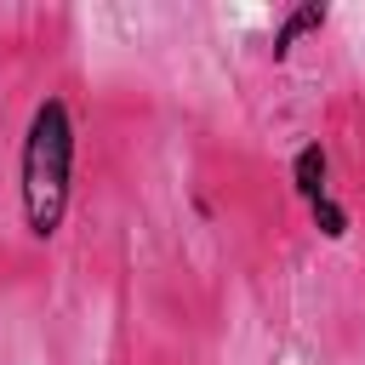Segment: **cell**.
I'll return each instance as SVG.
<instances>
[{
	"label": "cell",
	"mask_w": 365,
	"mask_h": 365,
	"mask_svg": "<svg viewBox=\"0 0 365 365\" xmlns=\"http://www.w3.org/2000/svg\"><path fill=\"white\" fill-rule=\"evenodd\" d=\"M308 222H314V234H319V240H331V245H336V240H348V228H354V217H348V205H342L336 194H319V200L308 205Z\"/></svg>",
	"instance_id": "obj_4"
},
{
	"label": "cell",
	"mask_w": 365,
	"mask_h": 365,
	"mask_svg": "<svg viewBox=\"0 0 365 365\" xmlns=\"http://www.w3.org/2000/svg\"><path fill=\"white\" fill-rule=\"evenodd\" d=\"M325 23H331V6H325V0H302V6H291V11H285V17L274 23L268 57H274V63H285V57H291V51H297V46H302L308 34H319Z\"/></svg>",
	"instance_id": "obj_2"
},
{
	"label": "cell",
	"mask_w": 365,
	"mask_h": 365,
	"mask_svg": "<svg viewBox=\"0 0 365 365\" xmlns=\"http://www.w3.org/2000/svg\"><path fill=\"white\" fill-rule=\"evenodd\" d=\"M74 108L63 91H46L29 108L23 143H17V205H23V228L29 240H57L74 205Z\"/></svg>",
	"instance_id": "obj_1"
},
{
	"label": "cell",
	"mask_w": 365,
	"mask_h": 365,
	"mask_svg": "<svg viewBox=\"0 0 365 365\" xmlns=\"http://www.w3.org/2000/svg\"><path fill=\"white\" fill-rule=\"evenodd\" d=\"M291 188H297L302 205H314L319 194H331V154H325V143H302L291 154Z\"/></svg>",
	"instance_id": "obj_3"
}]
</instances>
